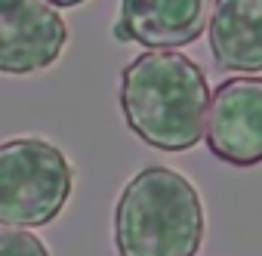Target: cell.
I'll use <instances>...</instances> for the list:
<instances>
[{
    "label": "cell",
    "instance_id": "3",
    "mask_svg": "<svg viewBox=\"0 0 262 256\" xmlns=\"http://www.w3.org/2000/svg\"><path fill=\"white\" fill-rule=\"evenodd\" d=\"M74 191L65 152L47 139L0 142V225H50Z\"/></svg>",
    "mask_w": 262,
    "mask_h": 256
},
{
    "label": "cell",
    "instance_id": "8",
    "mask_svg": "<svg viewBox=\"0 0 262 256\" xmlns=\"http://www.w3.org/2000/svg\"><path fill=\"white\" fill-rule=\"evenodd\" d=\"M0 256H50V250L37 234L19 225H0Z\"/></svg>",
    "mask_w": 262,
    "mask_h": 256
},
{
    "label": "cell",
    "instance_id": "7",
    "mask_svg": "<svg viewBox=\"0 0 262 256\" xmlns=\"http://www.w3.org/2000/svg\"><path fill=\"white\" fill-rule=\"evenodd\" d=\"M210 53L219 71H262V0H216L210 16Z\"/></svg>",
    "mask_w": 262,
    "mask_h": 256
},
{
    "label": "cell",
    "instance_id": "4",
    "mask_svg": "<svg viewBox=\"0 0 262 256\" xmlns=\"http://www.w3.org/2000/svg\"><path fill=\"white\" fill-rule=\"evenodd\" d=\"M204 142L222 164H262V77H231L213 90Z\"/></svg>",
    "mask_w": 262,
    "mask_h": 256
},
{
    "label": "cell",
    "instance_id": "6",
    "mask_svg": "<svg viewBox=\"0 0 262 256\" xmlns=\"http://www.w3.org/2000/svg\"><path fill=\"white\" fill-rule=\"evenodd\" d=\"M216 0H120V16L111 28L120 44L148 50H176L194 44L207 25Z\"/></svg>",
    "mask_w": 262,
    "mask_h": 256
},
{
    "label": "cell",
    "instance_id": "5",
    "mask_svg": "<svg viewBox=\"0 0 262 256\" xmlns=\"http://www.w3.org/2000/svg\"><path fill=\"white\" fill-rule=\"evenodd\" d=\"M65 19L50 0H0V74H34L62 56Z\"/></svg>",
    "mask_w": 262,
    "mask_h": 256
},
{
    "label": "cell",
    "instance_id": "1",
    "mask_svg": "<svg viewBox=\"0 0 262 256\" xmlns=\"http://www.w3.org/2000/svg\"><path fill=\"white\" fill-rule=\"evenodd\" d=\"M210 87L201 65L173 50H151L120 71V111L145 145L188 152L204 139Z\"/></svg>",
    "mask_w": 262,
    "mask_h": 256
},
{
    "label": "cell",
    "instance_id": "9",
    "mask_svg": "<svg viewBox=\"0 0 262 256\" xmlns=\"http://www.w3.org/2000/svg\"><path fill=\"white\" fill-rule=\"evenodd\" d=\"M53 7H62V10H71V7H80V4H86V0H50Z\"/></svg>",
    "mask_w": 262,
    "mask_h": 256
},
{
    "label": "cell",
    "instance_id": "2",
    "mask_svg": "<svg viewBox=\"0 0 262 256\" xmlns=\"http://www.w3.org/2000/svg\"><path fill=\"white\" fill-rule=\"evenodd\" d=\"M204 204L191 179L170 167H145L129 179L114 207L117 256H198Z\"/></svg>",
    "mask_w": 262,
    "mask_h": 256
}]
</instances>
